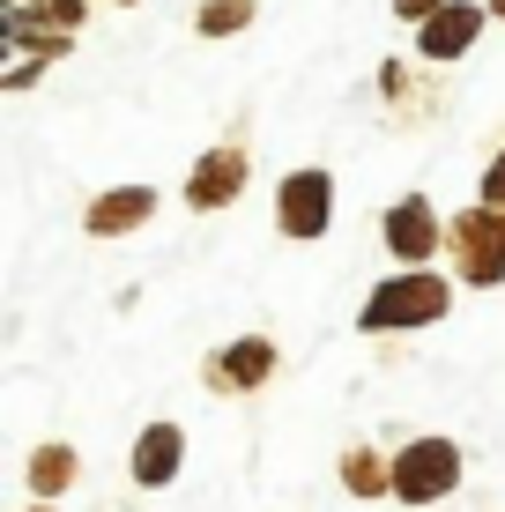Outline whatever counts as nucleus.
Returning <instances> with one entry per match:
<instances>
[{
    "instance_id": "10",
    "label": "nucleus",
    "mask_w": 505,
    "mask_h": 512,
    "mask_svg": "<svg viewBox=\"0 0 505 512\" xmlns=\"http://www.w3.org/2000/svg\"><path fill=\"white\" fill-rule=\"evenodd\" d=\"M179 468H186V423H171V416L142 423V431H134V453H127L134 490H171Z\"/></svg>"
},
{
    "instance_id": "17",
    "label": "nucleus",
    "mask_w": 505,
    "mask_h": 512,
    "mask_svg": "<svg viewBox=\"0 0 505 512\" xmlns=\"http://www.w3.org/2000/svg\"><path fill=\"white\" fill-rule=\"evenodd\" d=\"M483 8H491V23H505V0H483Z\"/></svg>"
},
{
    "instance_id": "1",
    "label": "nucleus",
    "mask_w": 505,
    "mask_h": 512,
    "mask_svg": "<svg viewBox=\"0 0 505 512\" xmlns=\"http://www.w3.org/2000/svg\"><path fill=\"white\" fill-rule=\"evenodd\" d=\"M446 312H454V275L439 268H394L379 282L372 297H364L357 327L364 334H394V327H439Z\"/></svg>"
},
{
    "instance_id": "11",
    "label": "nucleus",
    "mask_w": 505,
    "mask_h": 512,
    "mask_svg": "<svg viewBox=\"0 0 505 512\" xmlns=\"http://www.w3.org/2000/svg\"><path fill=\"white\" fill-rule=\"evenodd\" d=\"M149 216H156V186L127 179V186H104L97 201L82 208V231H90V238H134Z\"/></svg>"
},
{
    "instance_id": "6",
    "label": "nucleus",
    "mask_w": 505,
    "mask_h": 512,
    "mask_svg": "<svg viewBox=\"0 0 505 512\" xmlns=\"http://www.w3.org/2000/svg\"><path fill=\"white\" fill-rule=\"evenodd\" d=\"M379 245L394 253V268H431V260L446 253V216L424 193H402V201L379 216Z\"/></svg>"
},
{
    "instance_id": "2",
    "label": "nucleus",
    "mask_w": 505,
    "mask_h": 512,
    "mask_svg": "<svg viewBox=\"0 0 505 512\" xmlns=\"http://www.w3.org/2000/svg\"><path fill=\"white\" fill-rule=\"evenodd\" d=\"M446 260H454V275L468 290H498L505 282V216L498 208H454L446 216Z\"/></svg>"
},
{
    "instance_id": "15",
    "label": "nucleus",
    "mask_w": 505,
    "mask_h": 512,
    "mask_svg": "<svg viewBox=\"0 0 505 512\" xmlns=\"http://www.w3.org/2000/svg\"><path fill=\"white\" fill-rule=\"evenodd\" d=\"M476 208H498L505 216V141L491 149V164H483V179H476Z\"/></svg>"
},
{
    "instance_id": "9",
    "label": "nucleus",
    "mask_w": 505,
    "mask_h": 512,
    "mask_svg": "<svg viewBox=\"0 0 505 512\" xmlns=\"http://www.w3.org/2000/svg\"><path fill=\"white\" fill-rule=\"evenodd\" d=\"M483 23H491V8H483V0H446L439 15H431L424 30H416V60L424 67H454V60H468V52H476V38H483Z\"/></svg>"
},
{
    "instance_id": "7",
    "label": "nucleus",
    "mask_w": 505,
    "mask_h": 512,
    "mask_svg": "<svg viewBox=\"0 0 505 512\" xmlns=\"http://www.w3.org/2000/svg\"><path fill=\"white\" fill-rule=\"evenodd\" d=\"M275 364H283V349H275L268 334H238V342H223V349L201 357V386L238 401V394H260V386L275 379Z\"/></svg>"
},
{
    "instance_id": "5",
    "label": "nucleus",
    "mask_w": 505,
    "mask_h": 512,
    "mask_svg": "<svg viewBox=\"0 0 505 512\" xmlns=\"http://www.w3.org/2000/svg\"><path fill=\"white\" fill-rule=\"evenodd\" d=\"M246 186H253V149H246V134H231V141H216V149L186 171V208H194V216L238 208V201H246Z\"/></svg>"
},
{
    "instance_id": "18",
    "label": "nucleus",
    "mask_w": 505,
    "mask_h": 512,
    "mask_svg": "<svg viewBox=\"0 0 505 512\" xmlns=\"http://www.w3.org/2000/svg\"><path fill=\"white\" fill-rule=\"evenodd\" d=\"M30 512H60V505H30Z\"/></svg>"
},
{
    "instance_id": "12",
    "label": "nucleus",
    "mask_w": 505,
    "mask_h": 512,
    "mask_svg": "<svg viewBox=\"0 0 505 512\" xmlns=\"http://www.w3.org/2000/svg\"><path fill=\"white\" fill-rule=\"evenodd\" d=\"M23 483H30V498H38V505H60L67 490L82 483V453L67 446V438H45V446H30Z\"/></svg>"
},
{
    "instance_id": "4",
    "label": "nucleus",
    "mask_w": 505,
    "mask_h": 512,
    "mask_svg": "<svg viewBox=\"0 0 505 512\" xmlns=\"http://www.w3.org/2000/svg\"><path fill=\"white\" fill-rule=\"evenodd\" d=\"M327 223H335V171L320 164H298L275 179V231L290 245H320Z\"/></svg>"
},
{
    "instance_id": "8",
    "label": "nucleus",
    "mask_w": 505,
    "mask_h": 512,
    "mask_svg": "<svg viewBox=\"0 0 505 512\" xmlns=\"http://www.w3.org/2000/svg\"><path fill=\"white\" fill-rule=\"evenodd\" d=\"M379 97L394 104V127H431L446 112V75L424 60H387L379 67Z\"/></svg>"
},
{
    "instance_id": "16",
    "label": "nucleus",
    "mask_w": 505,
    "mask_h": 512,
    "mask_svg": "<svg viewBox=\"0 0 505 512\" xmlns=\"http://www.w3.org/2000/svg\"><path fill=\"white\" fill-rule=\"evenodd\" d=\"M439 8H446V0H394V15H402V23H416V30H424Z\"/></svg>"
},
{
    "instance_id": "19",
    "label": "nucleus",
    "mask_w": 505,
    "mask_h": 512,
    "mask_svg": "<svg viewBox=\"0 0 505 512\" xmlns=\"http://www.w3.org/2000/svg\"><path fill=\"white\" fill-rule=\"evenodd\" d=\"M112 8H134V0H112Z\"/></svg>"
},
{
    "instance_id": "14",
    "label": "nucleus",
    "mask_w": 505,
    "mask_h": 512,
    "mask_svg": "<svg viewBox=\"0 0 505 512\" xmlns=\"http://www.w3.org/2000/svg\"><path fill=\"white\" fill-rule=\"evenodd\" d=\"M260 0H201L194 8V30L201 38H238V30H253Z\"/></svg>"
},
{
    "instance_id": "3",
    "label": "nucleus",
    "mask_w": 505,
    "mask_h": 512,
    "mask_svg": "<svg viewBox=\"0 0 505 512\" xmlns=\"http://www.w3.org/2000/svg\"><path fill=\"white\" fill-rule=\"evenodd\" d=\"M454 490H461V446L454 438L424 431V438H402V446H394V490L387 498L439 505V498H454Z\"/></svg>"
},
{
    "instance_id": "13",
    "label": "nucleus",
    "mask_w": 505,
    "mask_h": 512,
    "mask_svg": "<svg viewBox=\"0 0 505 512\" xmlns=\"http://www.w3.org/2000/svg\"><path fill=\"white\" fill-rule=\"evenodd\" d=\"M335 475H342V490H350V498H387V490H394V453H379V446H342Z\"/></svg>"
}]
</instances>
